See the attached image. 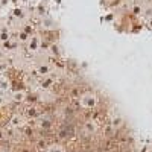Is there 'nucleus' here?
<instances>
[{
    "label": "nucleus",
    "mask_w": 152,
    "mask_h": 152,
    "mask_svg": "<svg viewBox=\"0 0 152 152\" xmlns=\"http://www.w3.org/2000/svg\"><path fill=\"white\" fill-rule=\"evenodd\" d=\"M79 104H81L84 108H93V107L97 104V97H96L94 94H91V93H85V94L81 96Z\"/></svg>",
    "instance_id": "1"
},
{
    "label": "nucleus",
    "mask_w": 152,
    "mask_h": 152,
    "mask_svg": "<svg viewBox=\"0 0 152 152\" xmlns=\"http://www.w3.org/2000/svg\"><path fill=\"white\" fill-rule=\"evenodd\" d=\"M38 47H40V37L32 35L28 40V50H29V52H37Z\"/></svg>",
    "instance_id": "2"
},
{
    "label": "nucleus",
    "mask_w": 152,
    "mask_h": 152,
    "mask_svg": "<svg viewBox=\"0 0 152 152\" xmlns=\"http://www.w3.org/2000/svg\"><path fill=\"white\" fill-rule=\"evenodd\" d=\"M11 97L14 102H23V100L26 99V91L24 90H15V91L11 93Z\"/></svg>",
    "instance_id": "3"
},
{
    "label": "nucleus",
    "mask_w": 152,
    "mask_h": 152,
    "mask_svg": "<svg viewBox=\"0 0 152 152\" xmlns=\"http://www.w3.org/2000/svg\"><path fill=\"white\" fill-rule=\"evenodd\" d=\"M97 131V125L94 122H85L84 123V132L85 134H93Z\"/></svg>",
    "instance_id": "4"
},
{
    "label": "nucleus",
    "mask_w": 152,
    "mask_h": 152,
    "mask_svg": "<svg viewBox=\"0 0 152 152\" xmlns=\"http://www.w3.org/2000/svg\"><path fill=\"white\" fill-rule=\"evenodd\" d=\"M46 152H64V148L59 145H53V146H49L46 149Z\"/></svg>",
    "instance_id": "5"
},
{
    "label": "nucleus",
    "mask_w": 152,
    "mask_h": 152,
    "mask_svg": "<svg viewBox=\"0 0 152 152\" xmlns=\"http://www.w3.org/2000/svg\"><path fill=\"white\" fill-rule=\"evenodd\" d=\"M9 88V82L5 78H0V91H6Z\"/></svg>",
    "instance_id": "6"
},
{
    "label": "nucleus",
    "mask_w": 152,
    "mask_h": 152,
    "mask_svg": "<svg viewBox=\"0 0 152 152\" xmlns=\"http://www.w3.org/2000/svg\"><path fill=\"white\" fill-rule=\"evenodd\" d=\"M18 38H20V41H21V43H28V40H29V34H28V32H24V31H21V32L18 34Z\"/></svg>",
    "instance_id": "7"
},
{
    "label": "nucleus",
    "mask_w": 152,
    "mask_h": 152,
    "mask_svg": "<svg viewBox=\"0 0 152 152\" xmlns=\"http://www.w3.org/2000/svg\"><path fill=\"white\" fill-rule=\"evenodd\" d=\"M50 72V67L49 66H41V67H38V73H41V75H46Z\"/></svg>",
    "instance_id": "8"
},
{
    "label": "nucleus",
    "mask_w": 152,
    "mask_h": 152,
    "mask_svg": "<svg viewBox=\"0 0 152 152\" xmlns=\"http://www.w3.org/2000/svg\"><path fill=\"white\" fill-rule=\"evenodd\" d=\"M8 38H9L8 31H0V41H8Z\"/></svg>",
    "instance_id": "9"
},
{
    "label": "nucleus",
    "mask_w": 152,
    "mask_h": 152,
    "mask_svg": "<svg viewBox=\"0 0 152 152\" xmlns=\"http://www.w3.org/2000/svg\"><path fill=\"white\" fill-rule=\"evenodd\" d=\"M11 123H12V126H18L20 123H21V119L18 117V116H14L11 119Z\"/></svg>",
    "instance_id": "10"
},
{
    "label": "nucleus",
    "mask_w": 152,
    "mask_h": 152,
    "mask_svg": "<svg viewBox=\"0 0 152 152\" xmlns=\"http://www.w3.org/2000/svg\"><path fill=\"white\" fill-rule=\"evenodd\" d=\"M40 126H41V128H49V126H50V122H49V120H44V122L40 123Z\"/></svg>",
    "instance_id": "11"
},
{
    "label": "nucleus",
    "mask_w": 152,
    "mask_h": 152,
    "mask_svg": "<svg viewBox=\"0 0 152 152\" xmlns=\"http://www.w3.org/2000/svg\"><path fill=\"white\" fill-rule=\"evenodd\" d=\"M5 70V64H0V72H3Z\"/></svg>",
    "instance_id": "12"
}]
</instances>
